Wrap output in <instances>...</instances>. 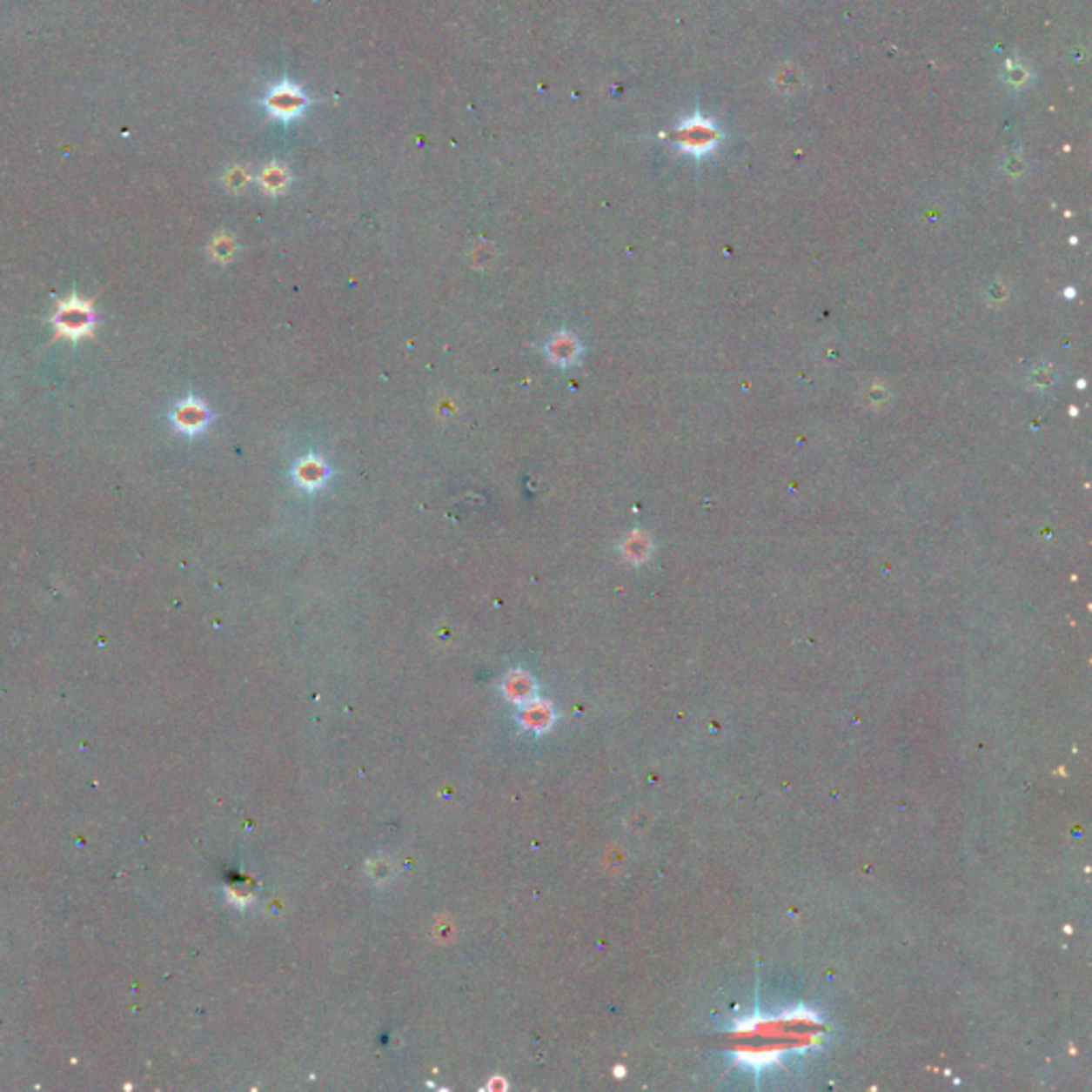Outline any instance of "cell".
<instances>
[{
  "label": "cell",
  "mask_w": 1092,
  "mask_h": 1092,
  "mask_svg": "<svg viewBox=\"0 0 1092 1092\" xmlns=\"http://www.w3.org/2000/svg\"><path fill=\"white\" fill-rule=\"evenodd\" d=\"M269 107L286 116V113H295L297 110H299L301 98L297 97L295 92H291V90H282V92L273 94V97L269 98Z\"/></svg>",
  "instance_id": "5"
},
{
  "label": "cell",
  "mask_w": 1092,
  "mask_h": 1092,
  "mask_svg": "<svg viewBox=\"0 0 1092 1092\" xmlns=\"http://www.w3.org/2000/svg\"><path fill=\"white\" fill-rule=\"evenodd\" d=\"M327 476V467L323 466L318 459L314 457H307L299 463V470H297V480L305 486H316L325 480Z\"/></svg>",
  "instance_id": "3"
},
{
  "label": "cell",
  "mask_w": 1092,
  "mask_h": 1092,
  "mask_svg": "<svg viewBox=\"0 0 1092 1092\" xmlns=\"http://www.w3.org/2000/svg\"><path fill=\"white\" fill-rule=\"evenodd\" d=\"M173 420H175V425H178V427L182 429V432L195 433V432H201V429L205 427L207 420H210V414H207L205 405L198 404V401H195V399H188V401H184V404H179L178 408H175Z\"/></svg>",
  "instance_id": "2"
},
{
  "label": "cell",
  "mask_w": 1092,
  "mask_h": 1092,
  "mask_svg": "<svg viewBox=\"0 0 1092 1092\" xmlns=\"http://www.w3.org/2000/svg\"><path fill=\"white\" fill-rule=\"evenodd\" d=\"M94 325V314L88 304L79 299H69L60 305L56 312V327L66 338H79L86 335Z\"/></svg>",
  "instance_id": "1"
},
{
  "label": "cell",
  "mask_w": 1092,
  "mask_h": 1092,
  "mask_svg": "<svg viewBox=\"0 0 1092 1092\" xmlns=\"http://www.w3.org/2000/svg\"><path fill=\"white\" fill-rule=\"evenodd\" d=\"M576 352H579V350H576L574 346V339H570L568 335H561V338L553 339L551 346H548V354H551L553 361H557V363H570Z\"/></svg>",
  "instance_id": "4"
}]
</instances>
